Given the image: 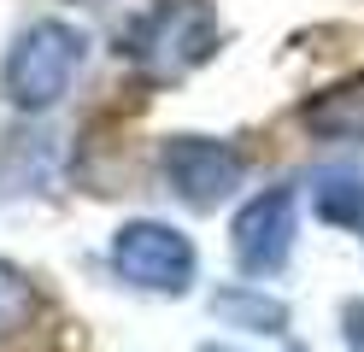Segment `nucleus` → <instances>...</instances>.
Wrapping results in <instances>:
<instances>
[{
  "label": "nucleus",
  "mask_w": 364,
  "mask_h": 352,
  "mask_svg": "<svg viewBox=\"0 0 364 352\" xmlns=\"http://www.w3.org/2000/svg\"><path fill=\"white\" fill-rule=\"evenodd\" d=\"M223 41V23L206 0H159V6L135 23L129 36V59L147 70L153 82H171V77H188L200 70Z\"/></svg>",
  "instance_id": "obj_1"
},
{
  "label": "nucleus",
  "mask_w": 364,
  "mask_h": 352,
  "mask_svg": "<svg viewBox=\"0 0 364 352\" xmlns=\"http://www.w3.org/2000/svg\"><path fill=\"white\" fill-rule=\"evenodd\" d=\"M82 30H71V23H30L24 36H18L12 59H6V100L24 106V112H41L53 106L65 88H71V77L82 70Z\"/></svg>",
  "instance_id": "obj_2"
},
{
  "label": "nucleus",
  "mask_w": 364,
  "mask_h": 352,
  "mask_svg": "<svg viewBox=\"0 0 364 352\" xmlns=\"http://www.w3.org/2000/svg\"><path fill=\"white\" fill-rule=\"evenodd\" d=\"M112 265L124 282L147 294H182L194 282V247L188 235H176L165 223H124L112 241Z\"/></svg>",
  "instance_id": "obj_3"
},
{
  "label": "nucleus",
  "mask_w": 364,
  "mask_h": 352,
  "mask_svg": "<svg viewBox=\"0 0 364 352\" xmlns=\"http://www.w3.org/2000/svg\"><path fill=\"white\" fill-rule=\"evenodd\" d=\"M165 176H171V188L188 206H218V200H230L235 188H241V176H247V164H241V153L230 147V141H206V135H176V141H165Z\"/></svg>",
  "instance_id": "obj_4"
},
{
  "label": "nucleus",
  "mask_w": 364,
  "mask_h": 352,
  "mask_svg": "<svg viewBox=\"0 0 364 352\" xmlns=\"http://www.w3.org/2000/svg\"><path fill=\"white\" fill-rule=\"evenodd\" d=\"M294 211H300L294 188H270V194L247 200V211L235 218V258H241V270H253V276L282 270V258L294 247Z\"/></svg>",
  "instance_id": "obj_5"
},
{
  "label": "nucleus",
  "mask_w": 364,
  "mask_h": 352,
  "mask_svg": "<svg viewBox=\"0 0 364 352\" xmlns=\"http://www.w3.org/2000/svg\"><path fill=\"white\" fill-rule=\"evenodd\" d=\"M306 129L323 141H364V77L323 88L306 106Z\"/></svg>",
  "instance_id": "obj_6"
},
{
  "label": "nucleus",
  "mask_w": 364,
  "mask_h": 352,
  "mask_svg": "<svg viewBox=\"0 0 364 352\" xmlns=\"http://www.w3.org/2000/svg\"><path fill=\"white\" fill-rule=\"evenodd\" d=\"M311 211L323 223L364 229V176L358 171H323V176L311 182Z\"/></svg>",
  "instance_id": "obj_7"
},
{
  "label": "nucleus",
  "mask_w": 364,
  "mask_h": 352,
  "mask_svg": "<svg viewBox=\"0 0 364 352\" xmlns=\"http://www.w3.org/2000/svg\"><path fill=\"white\" fill-rule=\"evenodd\" d=\"M36 317V288L12 265H0V341H12L18 329H30Z\"/></svg>",
  "instance_id": "obj_8"
},
{
  "label": "nucleus",
  "mask_w": 364,
  "mask_h": 352,
  "mask_svg": "<svg viewBox=\"0 0 364 352\" xmlns=\"http://www.w3.org/2000/svg\"><path fill=\"white\" fill-rule=\"evenodd\" d=\"M218 311L253 323V329H282V305H270V299H259V294H223Z\"/></svg>",
  "instance_id": "obj_9"
},
{
  "label": "nucleus",
  "mask_w": 364,
  "mask_h": 352,
  "mask_svg": "<svg viewBox=\"0 0 364 352\" xmlns=\"http://www.w3.org/2000/svg\"><path fill=\"white\" fill-rule=\"evenodd\" d=\"M347 346L364 352V305H353V311H347Z\"/></svg>",
  "instance_id": "obj_10"
},
{
  "label": "nucleus",
  "mask_w": 364,
  "mask_h": 352,
  "mask_svg": "<svg viewBox=\"0 0 364 352\" xmlns=\"http://www.w3.org/2000/svg\"><path fill=\"white\" fill-rule=\"evenodd\" d=\"M212 352H218V346H212Z\"/></svg>",
  "instance_id": "obj_11"
}]
</instances>
